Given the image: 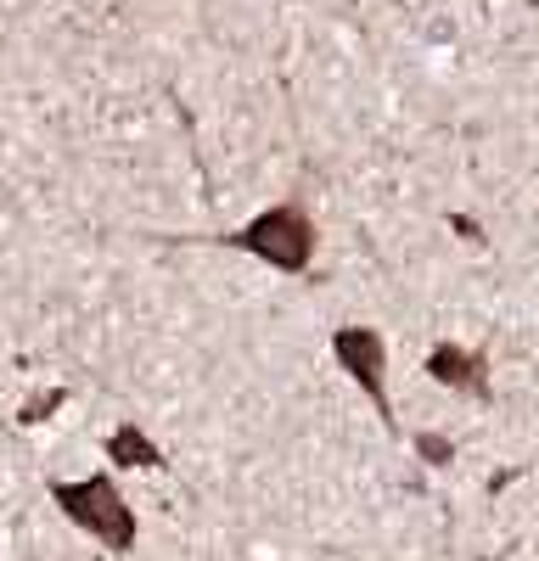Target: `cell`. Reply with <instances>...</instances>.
<instances>
[{"label": "cell", "instance_id": "obj_4", "mask_svg": "<svg viewBox=\"0 0 539 561\" xmlns=\"http://www.w3.org/2000/svg\"><path fill=\"white\" fill-rule=\"evenodd\" d=\"M427 377L449 393H467V399H489V354L483 348H461V343H438L427 354Z\"/></svg>", "mask_w": 539, "mask_h": 561}, {"label": "cell", "instance_id": "obj_3", "mask_svg": "<svg viewBox=\"0 0 539 561\" xmlns=\"http://www.w3.org/2000/svg\"><path fill=\"white\" fill-rule=\"evenodd\" d=\"M332 359H337L343 377L366 393V404L382 415V427L399 438V415H393V399H388V337L377 332V325H337Z\"/></svg>", "mask_w": 539, "mask_h": 561}, {"label": "cell", "instance_id": "obj_1", "mask_svg": "<svg viewBox=\"0 0 539 561\" xmlns=\"http://www.w3.org/2000/svg\"><path fill=\"white\" fill-rule=\"evenodd\" d=\"M214 242L231 248V253H248V259L282 270V275H309L321 230H314V214L303 208V197H287V203H270L264 214H253L248 225L225 230Z\"/></svg>", "mask_w": 539, "mask_h": 561}, {"label": "cell", "instance_id": "obj_2", "mask_svg": "<svg viewBox=\"0 0 539 561\" xmlns=\"http://www.w3.org/2000/svg\"><path fill=\"white\" fill-rule=\"evenodd\" d=\"M51 500H57L62 517H68L73 528H84L102 550H113V556L135 550V534H141V523H135V505L124 500V489L113 483V472H90V478H73V483L57 478V483H51Z\"/></svg>", "mask_w": 539, "mask_h": 561}, {"label": "cell", "instance_id": "obj_6", "mask_svg": "<svg viewBox=\"0 0 539 561\" xmlns=\"http://www.w3.org/2000/svg\"><path fill=\"white\" fill-rule=\"evenodd\" d=\"M411 449H416V460H427V466H449V460H456V438L438 433V427L411 433Z\"/></svg>", "mask_w": 539, "mask_h": 561}, {"label": "cell", "instance_id": "obj_7", "mask_svg": "<svg viewBox=\"0 0 539 561\" xmlns=\"http://www.w3.org/2000/svg\"><path fill=\"white\" fill-rule=\"evenodd\" d=\"M62 399H68V393H62V388H51V393H45V399H28V404H23V415H18V421H23V427H34V421H45V415H51V410H57V404H62Z\"/></svg>", "mask_w": 539, "mask_h": 561}, {"label": "cell", "instance_id": "obj_5", "mask_svg": "<svg viewBox=\"0 0 539 561\" xmlns=\"http://www.w3.org/2000/svg\"><path fill=\"white\" fill-rule=\"evenodd\" d=\"M102 449H107V460H113V466H129V472H163V466H169V460H163V449H158L141 427H135V421L113 427Z\"/></svg>", "mask_w": 539, "mask_h": 561}]
</instances>
